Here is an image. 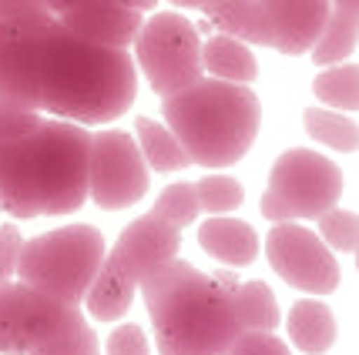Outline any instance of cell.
<instances>
[{
	"label": "cell",
	"instance_id": "cell-6",
	"mask_svg": "<svg viewBox=\"0 0 359 355\" xmlns=\"http://www.w3.org/2000/svg\"><path fill=\"white\" fill-rule=\"evenodd\" d=\"M343 198V171L316 148H289L269 168L262 215L279 221H316Z\"/></svg>",
	"mask_w": 359,
	"mask_h": 355
},
{
	"label": "cell",
	"instance_id": "cell-3",
	"mask_svg": "<svg viewBox=\"0 0 359 355\" xmlns=\"http://www.w3.org/2000/svg\"><path fill=\"white\" fill-rule=\"evenodd\" d=\"M138 288L161 355H225L242 332L232 275H208L172 258L141 278Z\"/></svg>",
	"mask_w": 359,
	"mask_h": 355
},
{
	"label": "cell",
	"instance_id": "cell-34",
	"mask_svg": "<svg viewBox=\"0 0 359 355\" xmlns=\"http://www.w3.org/2000/svg\"><path fill=\"white\" fill-rule=\"evenodd\" d=\"M78 4H94V0H44V7L50 17L64 14V11H71V7H78ZM118 4H125V0H118Z\"/></svg>",
	"mask_w": 359,
	"mask_h": 355
},
{
	"label": "cell",
	"instance_id": "cell-8",
	"mask_svg": "<svg viewBox=\"0 0 359 355\" xmlns=\"http://www.w3.org/2000/svg\"><path fill=\"white\" fill-rule=\"evenodd\" d=\"M151 171L138 151L135 134L121 127L91 131L88 144V201L101 211H121L148 195Z\"/></svg>",
	"mask_w": 359,
	"mask_h": 355
},
{
	"label": "cell",
	"instance_id": "cell-10",
	"mask_svg": "<svg viewBox=\"0 0 359 355\" xmlns=\"http://www.w3.org/2000/svg\"><path fill=\"white\" fill-rule=\"evenodd\" d=\"M54 17L34 20H0V104L17 111H41L37 61L41 37Z\"/></svg>",
	"mask_w": 359,
	"mask_h": 355
},
{
	"label": "cell",
	"instance_id": "cell-20",
	"mask_svg": "<svg viewBox=\"0 0 359 355\" xmlns=\"http://www.w3.org/2000/svg\"><path fill=\"white\" fill-rule=\"evenodd\" d=\"M135 141H138V151L144 158L148 171H158V174H172V171H185L191 168L185 148L178 144L168 124L155 121V118H135Z\"/></svg>",
	"mask_w": 359,
	"mask_h": 355
},
{
	"label": "cell",
	"instance_id": "cell-9",
	"mask_svg": "<svg viewBox=\"0 0 359 355\" xmlns=\"http://www.w3.org/2000/svg\"><path fill=\"white\" fill-rule=\"evenodd\" d=\"M266 258L272 272L299 292L329 295L339 288V262L329 245L299 221H279L266 235Z\"/></svg>",
	"mask_w": 359,
	"mask_h": 355
},
{
	"label": "cell",
	"instance_id": "cell-36",
	"mask_svg": "<svg viewBox=\"0 0 359 355\" xmlns=\"http://www.w3.org/2000/svg\"><path fill=\"white\" fill-rule=\"evenodd\" d=\"M329 7H339V11H359V0H329Z\"/></svg>",
	"mask_w": 359,
	"mask_h": 355
},
{
	"label": "cell",
	"instance_id": "cell-22",
	"mask_svg": "<svg viewBox=\"0 0 359 355\" xmlns=\"http://www.w3.org/2000/svg\"><path fill=\"white\" fill-rule=\"evenodd\" d=\"M232 302L242 332H276L282 315L279 302L266 281H235Z\"/></svg>",
	"mask_w": 359,
	"mask_h": 355
},
{
	"label": "cell",
	"instance_id": "cell-5",
	"mask_svg": "<svg viewBox=\"0 0 359 355\" xmlns=\"http://www.w3.org/2000/svg\"><path fill=\"white\" fill-rule=\"evenodd\" d=\"M104 255L108 242L94 225H61L20 245L14 278L57 302L81 305Z\"/></svg>",
	"mask_w": 359,
	"mask_h": 355
},
{
	"label": "cell",
	"instance_id": "cell-14",
	"mask_svg": "<svg viewBox=\"0 0 359 355\" xmlns=\"http://www.w3.org/2000/svg\"><path fill=\"white\" fill-rule=\"evenodd\" d=\"M57 20L71 34H78L91 44L131 47L144 14L128 4H118V0H94V4H78V7L57 14Z\"/></svg>",
	"mask_w": 359,
	"mask_h": 355
},
{
	"label": "cell",
	"instance_id": "cell-32",
	"mask_svg": "<svg viewBox=\"0 0 359 355\" xmlns=\"http://www.w3.org/2000/svg\"><path fill=\"white\" fill-rule=\"evenodd\" d=\"M37 121H41V111H17L0 104V144L17 138V134H24V131H31Z\"/></svg>",
	"mask_w": 359,
	"mask_h": 355
},
{
	"label": "cell",
	"instance_id": "cell-19",
	"mask_svg": "<svg viewBox=\"0 0 359 355\" xmlns=\"http://www.w3.org/2000/svg\"><path fill=\"white\" fill-rule=\"evenodd\" d=\"M202 71L205 78L232 81V84H252L259 78V61L252 47L229 34H212L202 41Z\"/></svg>",
	"mask_w": 359,
	"mask_h": 355
},
{
	"label": "cell",
	"instance_id": "cell-17",
	"mask_svg": "<svg viewBox=\"0 0 359 355\" xmlns=\"http://www.w3.org/2000/svg\"><path fill=\"white\" fill-rule=\"evenodd\" d=\"M202 14L219 34L238 37L249 47H272V31L259 0H205Z\"/></svg>",
	"mask_w": 359,
	"mask_h": 355
},
{
	"label": "cell",
	"instance_id": "cell-2",
	"mask_svg": "<svg viewBox=\"0 0 359 355\" xmlns=\"http://www.w3.org/2000/svg\"><path fill=\"white\" fill-rule=\"evenodd\" d=\"M91 131L64 118H41L0 144V208L11 218H57L88 201Z\"/></svg>",
	"mask_w": 359,
	"mask_h": 355
},
{
	"label": "cell",
	"instance_id": "cell-18",
	"mask_svg": "<svg viewBox=\"0 0 359 355\" xmlns=\"http://www.w3.org/2000/svg\"><path fill=\"white\" fill-rule=\"evenodd\" d=\"M285 328H289V342L302 355H326L339 335L336 315L319 298H299L285 315Z\"/></svg>",
	"mask_w": 359,
	"mask_h": 355
},
{
	"label": "cell",
	"instance_id": "cell-25",
	"mask_svg": "<svg viewBox=\"0 0 359 355\" xmlns=\"http://www.w3.org/2000/svg\"><path fill=\"white\" fill-rule=\"evenodd\" d=\"M356 84H359L356 61H339L336 67H319V74L313 78V94L323 108L356 114L359 108Z\"/></svg>",
	"mask_w": 359,
	"mask_h": 355
},
{
	"label": "cell",
	"instance_id": "cell-37",
	"mask_svg": "<svg viewBox=\"0 0 359 355\" xmlns=\"http://www.w3.org/2000/svg\"><path fill=\"white\" fill-rule=\"evenodd\" d=\"M0 215H4V208H0Z\"/></svg>",
	"mask_w": 359,
	"mask_h": 355
},
{
	"label": "cell",
	"instance_id": "cell-29",
	"mask_svg": "<svg viewBox=\"0 0 359 355\" xmlns=\"http://www.w3.org/2000/svg\"><path fill=\"white\" fill-rule=\"evenodd\" d=\"M225 355H292V349L276 332H238Z\"/></svg>",
	"mask_w": 359,
	"mask_h": 355
},
{
	"label": "cell",
	"instance_id": "cell-15",
	"mask_svg": "<svg viewBox=\"0 0 359 355\" xmlns=\"http://www.w3.org/2000/svg\"><path fill=\"white\" fill-rule=\"evenodd\" d=\"M198 245L205 255H212L222 265H232V268H245L259 258V235L242 218L208 215L198 225Z\"/></svg>",
	"mask_w": 359,
	"mask_h": 355
},
{
	"label": "cell",
	"instance_id": "cell-33",
	"mask_svg": "<svg viewBox=\"0 0 359 355\" xmlns=\"http://www.w3.org/2000/svg\"><path fill=\"white\" fill-rule=\"evenodd\" d=\"M44 14V0H0V20H34Z\"/></svg>",
	"mask_w": 359,
	"mask_h": 355
},
{
	"label": "cell",
	"instance_id": "cell-11",
	"mask_svg": "<svg viewBox=\"0 0 359 355\" xmlns=\"http://www.w3.org/2000/svg\"><path fill=\"white\" fill-rule=\"evenodd\" d=\"M71 305L24 285L0 281V355H27L67 319Z\"/></svg>",
	"mask_w": 359,
	"mask_h": 355
},
{
	"label": "cell",
	"instance_id": "cell-21",
	"mask_svg": "<svg viewBox=\"0 0 359 355\" xmlns=\"http://www.w3.org/2000/svg\"><path fill=\"white\" fill-rule=\"evenodd\" d=\"M356 44H359V11L329 7L326 24H323V31L316 37V44L309 47V54H313V64L326 67V64L349 61L356 54Z\"/></svg>",
	"mask_w": 359,
	"mask_h": 355
},
{
	"label": "cell",
	"instance_id": "cell-23",
	"mask_svg": "<svg viewBox=\"0 0 359 355\" xmlns=\"http://www.w3.org/2000/svg\"><path fill=\"white\" fill-rule=\"evenodd\" d=\"M27 355H101V345H97V335H94L91 322L84 319L81 305H71L67 319L44 342H37Z\"/></svg>",
	"mask_w": 359,
	"mask_h": 355
},
{
	"label": "cell",
	"instance_id": "cell-26",
	"mask_svg": "<svg viewBox=\"0 0 359 355\" xmlns=\"http://www.w3.org/2000/svg\"><path fill=\"white\" fill-rule=\"evenodd\" d=\"M191 185H195L198 211H208V215H229L245 201V188L232 174H205Z\"/></svg>",
	"mask_w": 359,
	"mask_h": 355
},
{
	"label": "cell",
	"instance_id": "cell-28",
	"mask_svg": "<svg viewBox=\"0 0 359 355\" xmlns=\"http://www.w3.org/2000/svg\"><path fill=\"white\" fill-rule=\"evenodd\" d=\"M319 225V238L329 245V251H339V255H356V232H359V218L356 211H346V208H329L316 218Z\"/></svg>",
	"mask_w": 359,
	"mask_h": 355
},
{
	"label": "cell",
	"instance_id": "cell-7",
	"mask_svg": "<svg viewBox=\"0 0 359 355\" xmlns=\"http://www.w3.org/2000/svg\"><path fill=\"white\" fill-rule=\"evenodd\" d=\"M128 50L158 97H168L205 78L202 34L178 11H158L144 17Z\"/></svg>",
	"mask_w": 359,
	"mask_h": 355
},
{
	"label": "cell",
	"instance_id": "cell-31",
	"mask_svg": "<svg viewBox=\"0 0 359 355\" xmlns=\"http://www.w3.org/2000/svg\"><path fill=\"white\" fill-rule=\"evenodd\" d=\"M20 245H24V235L17 225L11 221H0V281H11L17 275V258H20Z\"/></svg>",
	"mask_w": 359,
	"mask_h": 355
},
{
	"label": "cell",
	"instance_id": "cell-4",
	"mask_svg": "<svg viewBox=\"0 0 359 355\" xmlns=\"http://www.w3.org/2000/svg\"><path fill=\"white\" fill-rule=\"evenodd\" d=\"M161 118L191 165L222 171L252 151L262 127V101L252 84L198 78L161 97Z\"/></svg>",
	"mask_w": 359,
	"mask_h": 355
},
{
	"label": "cell",
	"instance_id": "cell-16",
	"mask_svg": "<svg viewBox=\"0 0 359 355\" xmlns=\"http://www.w3.org/2000/svg\"><path fill=\"white\" fill-rule=\"evenodd\" d=\"M135 295H138V281L128 275L111 255H104V262L97 268V275L91 278L81 305L88 309L94 322H118L135 305Z\"/></svg>",
	"mask_w": 359,
	"mask_h": 355
},
{
	"label": "cell",
	"instance_id": "cell-30",
	"mask_svg": "<svg viewBox=\"0 0 359 355\" xmlns=\"http://www.w3.org/2000/svg\"><path fill=\"white\" fill-rule=\"evenodd\" d=\"M104 355H151V345H148L144 328L135 322L118 325L108 335V342H104Z\"/></svg>",
	"mask_w": 359,
	"mask_h": 355
},
{
	"label": "cell",
	"instance_id": "cell-35",
	"mask_svg": "<svg viewBox=\"0 0 359 355\" xmlns=\"http://www.w3.org/2000/svg\"><path fill=\"white\" fill-rule=\"evenodd\" d=\"M168 4H175V7H182V11H202L205 0H168Z\"/></svg>",
	"mask_w": 359,
	"mask_h": 355
},
{
	"label": "cell",
	"instance_id": "cell-13",
	"mask_svg": "<svg viewBox=\"0 0 359 355\" xmlns=\"http://www.w3.org/2000/svg\"><path fill=\"white\" fill-rule=\"evenodd\" d=\"M266 11L272 50L285 57L309 54L329 17V0H259Z\"/></svg>",
	"mask_w": 359,
	"mask_h": 355
},
{
	"label": "cell",
	"instance_id": "cell-12",
	"mask_svg": "<svg viewBox=\"0 0 359 355\" xmlns=\"http://www.w3.org/2000/svg\"><path fill=\"white\" fill-rule=\"evenodd\" d=\"M178 248H182V232L175 225H168L165 218H158L155 211H148V215H138L135 221H128L125 232L114 238L108 255L135 281H141L144 275H151L158 265L178 258Z\"/></svg>",
	"mask_w": 359,
	"mask_h": 355
},
{
	"label": "cell",
	"instance_id": "cell-27",
	"mask_svg": "<svg viewBox=\"0 0 359 355\" xmlns=\"http://www.w3.org/2000/svg\"><path fill=\"white\" fill-rule=\"evenodd\" d=\"M158 218H165L168 225H175L178 232L195 225L198 218V198H195V185L191 181H172L168 188H161V195L155 198L151 208Z\"/></svg>",
	"mask_w": 359,
	"mask_h": 355
},
{
	"label": "cell",
	"instance_id": "cell-24",
	"mask_svg": "<svg viewBox=\"0 0 359 355\" xmlns=\"http://www.w3.org/2000/svg\"><path fill=\"white\" fill-rule=\"evenodd\" d=\"M302 127L306 134L316 141V144H326V148H336L343 155H353L356 151V118L346 114V111H332L323 108V104H313V108L302 111Z\"/></svg>",
	"mask_w": 359,
	"mask_h": 355
},
{
	"label": "cell",
	"instance_id": "cell-1",
	"mask_svg": "<svg viewBox=\"0 0 359 355\" xmlns=\"http://www.w3.org/2000/svg\"><path fill=\"white\" fill-rule=\"evenodd\" d=\"M41 111L74 124H111L125 118L138 94V67L128 47L91 44L54 17L41 37L37 61Z\"/></svg>",
	"mask_w": 359,
	"mask_h": 355
}]
</instances>
